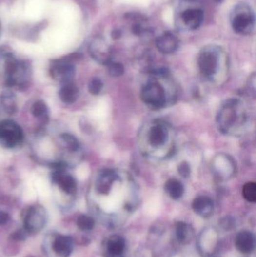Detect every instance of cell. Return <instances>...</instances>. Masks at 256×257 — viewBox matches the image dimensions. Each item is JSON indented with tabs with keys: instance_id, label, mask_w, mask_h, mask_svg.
Listing matches in <instances>:
<instances>
[{
	"instance_id": "ffe728a7",
	"label": "cell",
	"mask_w": 256,
	"mask_h": 257,
	"mask_svg": "<svg viewBox=\"0 0 256 257\" xmlns=\"http://www.w3.org/2000/svg\"><path fill=\"white\" fill-rule=\"evenodd\" d=\"M234 105H232V102L228 105H225L223 111L220 113V116L219 117V122L222 126L225 127L230 126L232 123L236 120V112L233 109Z\"/></svg>"
},
{
	"instance_id": "9a60e30c",
	"label": "cell",
	"mask_w": 256,
	"mask_h": 257,
	"mask_svg": "<svg viewBox=\"0 0 256 257\" xmlns=\"http://www.w3.org/2000/svg\"><path fill=\"white\" fill-rule=\"evenodd\" d=\"M79 90L77 86L72 81L63 84L59 91V97L62 102L67 105H72L79 98Z\"/></svg>"
},
{
	"instance_id": "3957f363",
	"label": "cell",
	"mask_w": 256,
	"mask_h": 257,
	"mask_svg": "<svg viewBox=\"0 0 256 257\" xmlns=\"http://www.w3.org/2000/svg\"><path fill=\"white\" fill-rule=\"evenodd\" d=\"M23 132L16 122L5 120L0 122V144L4 148H14L23 141Z\"/></svg>"
},
{
	"instance_id": "52a82bcc",
	"label": "cell",
	"mask_w": 256,
	"mask_h": 257,
	"mask_svg": "<svg viewBox=\"0 0 256 257\" xmlns=\"http://www.w3.org/2000/svg\"><path fill=\"white\" fill-rule=\"evenodd\" d=\"M141 99L146 104L155 108H161L165 105V92L158 83H150L141 90Z\"/></svg>"
},
{
	"instance_id": "d6986e66",
	"label": "cell",
	"mask_w": 256,
	"mask_h": 257,
	"mask_svg": "<svg viewBox=\"0 0 256 257\" xmlns=\"http://www.w3.org/2000/svg\"><path fill=\"white\" fill-rule=\"evenodd\" d=\"M165 191L171 198L175 200L179 199L184 194V187L183 183L176 179H170L165 184Z\"/></svg>"
},
{
	"instance_id": "6da1fadb",
	"label": "cell",
	"mask_w": 256,
	"mask_h": 257,
	"mask_svg": "<svg viewBox=\"0 0 256 257\" xmlns=\"http://www.w3.org/2000/svg\"><path fill=\"white\" fill-rule=\"evenodd\" d=\"M176 17V25L183 30H197L204 20V11L196 5L178 8Z\"/></svg>"
},
{
	"instance_id": "44dd1931",
	"label": "cell",
	"mask_w": 256,
	"mask_h": 257,
	"mask_svg": "<svg viewBox=\"0 0 256 257\" xmlns=\"http://www.w3.org/2000/svg\"><path fill=\"white\" fill-rule=\"evenodd\" d=\"M60 141L63 148L70 152H75L79 150V141L73 135L64 133L60 136Z\"/></svg>"
},
{
	"instance_id": "5b68a950",
	"label": "cell",
	"mask_w": 256,
	"mask_h": 257,
	"mask_svg": "<svg viewBox=\"0 0 256 257\" xmlns=\"http://www.w3.org/2000/svg\"><path fill=\"white\" fill-rule=\"evenodd\" d=\"M74 58L68 57L62 59H58L53 62L50 68L51 77L63 84L71 82L75 75Z\"/></svg>"
},
{
	"instance_id": "8992f818",
	"label": "cell",
	"mask_w": 256,
	"mask_h": 257,
	"mask_svg": "<svg viewBox=\"0 0 256 257\" xmlns=\"http://www.w3.org/2000/svg\"><path fill=\"white\" fill-rule=\"evenodd\" d=\"M27 67L23 62L14 58H8L5 62L6 83L9 86L20 85L26 81Z\"/></svg>"
},
{
	"instance_id": "5bb4252c",
	"label": "cell",
	"mask_w": 256,
	"mask_h": 257,
	"mask_svg": "<svg viewBox=\"0 0 256 257\" xmlns=\"http://www.w3.org/2000/svg\"><path fill=\"white\" fill-rule=\"evenodd\" d=\"M236 247L243 254L251 253L255 247L254 235L248 231L239 233L236 237Z\"/></svg>"
},
{
	"instance_id": "7a4b0ae2",
	"label": "cell",
	"mask_w": 256,
	"mask_h": 257,
	"mask_svg": "<svg viewBox=\"0 0 256 257\" xmlns=\"http://www.w3.org/2000/svg\"><path fill=\"white\" fill-rule=\"evenodd\" d=\"M231 22L234 31L237 34L251 33L254 27L255 18L250 7L244 3L236 5L232 12Z\"/></svg>"
},
{
	"instance_id": "9c48e42d",
	"label": "cell",
	"mask_w": 256,
	"mask_h": 257,
	"mask_svg": "<svg viewBox=\"0 0 256 257\" xmlns=\"http://www.w3.org/2000/svg\"><path fill=\"white\" fill-rule=\"evenodd\" d=\"M52 178L54 181L65 194L72 195L77 190V182L75 178L69 174H65L64 169H55Z\"/></svg>"
},
{
	"instance_id": "4dcf8cb0",
	"label": "cell",
	"mask_w": 256,
	"mask_h": 257,
	"mask_svg": "<svg viewBox=\"0 0 256 257\" xmlns=\"http://www.w3.org/2000/svg\"><path fill=\"white\" fill-rule=\"evenodd\" d=\"M10 219V217L6 212L0 211V226H3L6 224Z\"/></svg>"
},
{
	"instance_id": "484cf974",
	"label": "cell",
	"mask_w": 256,
	"mask_h": 257,
	"mask_svg": "<svg viewBox=\"0 0 256 257\" xmlns=\"http://www.w3.org/2000/svg\"><path fill=\"white\" fill-rule=\"evenodd\" d=\"M2 103L6 112H13L15 110V100L13 95L5 93L2 96Z\"/></svg>"
},
{
	"instance_id": "1f68e13d",
	"label": "cell",
	"mask_w": 256,
	"mask_h": 257,
	"mask_svg": "<svg viewBox=\"0 0 256 257\" xmlns=\"http://www.w3.org/2000/svg\"><path fill=\"white\" fill-rule=\"evenodd\" d=\"M111 36L115 40H119L122 36V32H121L120 30H113L112 33H111Z\"/></svg>"
},
{
	"instance_id": "f546056e",
	"label": "cell",
	"mask_w": 256,
	"mask_h": 257,
	"mask_svg": "<svg viewBox=\"0 0 256 257\" xmlns=\"http://www.w3.org/2000/svg\"><path fill=\"white\" fill-rule=\"evenodd\" d=\"M26 233H27V232L26 230L25 231L18 230V231L12 235V237H13L14 239L17 240V241H22V240H24L26 238Z\"/></svg>"
},
{
	"instance_id": "277c9868",
	"label": "cell",
	"mask_w": 256,
	"mask_h": 257,
	"mask_svg": "<svg viewBox=\"0 0 256 257\" xmlns=\"http://www.w3.org/2000/svg\"><path fill=\"white\" fill-rule=\"evenodd\" d=\"M24 229L27 233L36 234L41 231L47 222L45 210L39 205L32 206L26 210L25 214Z\"/></svg>"
},
{
	"instance_id": "8fae6325",
	"label": "cell",
	"mask_w": 256,
	"mask_h": 257,
	"mask_svg": "<svg viewBox=\"0 0 256 257\" xmlns=\"http://www.w3.org/2000/svg\"><path fill=\"white\" fill-rule=\"evenodd\" d=\"M156 45L158 51L162 54H172L177 50L179 40L175 35L167 32L158 37L156 41Z\"/></svg>"
},
{
	"instance_id": "cb8c5ba5",
	"label": "cell",
	"mask_w": 256,
	"mask_h": 257,
	"mask_svg": "<svg viewBox=\"0 0 256 257\" xmlns=\"http://www.w3.org/2000/svg\"><path fill=\"white\" fill-rule=\"evenodd\" d=\"M243 198L250 202H256V184L254 182L246 183L243 187Z\"/></svg>"
},
{
	"instance_id": "4316f807",
	"label": "cell",
	"mask_w": 256,
	"mask_h": 257,
	"mask_svg": "<svg viewBox=\"0 0 256 257\" xmlns=\"http://www.w3.org/2000/svg\"><path fill=\"white\" fill-rule=\"evenodd\" d=\"M103 88V83L101 79L94 78L89 82L88 90L90 94L93 95H98Z\"/></svg>"
},
{
	"instance_id": "ac0fdd59",
	"label": "cell",
	"mask_w": 256,
	"mask_h": 257,
	"mask_svg": "<svg viewBox=\"0 0 256 257\" xmlns=\"http://www.w3.org/2000/svg\"><path fill=\"white\" fill-rule=\"evenodd\" d=\"M126 247L125 240L121 236H114L110 237L107 244V249L112 257H120Z\"/></svg>"
},
{
	"instance_id": "d6a6232c",
	"label": "cell",
	"mask_w": 256,
	"mask_h": 257,
	"mask_svg": "<svg viewBox=\"0 0 256 257\" xmlns=\"http://www.w3.org/2000/svg\"><path fill=\"white\" fill-rule=\"evenodd\" d=\"M216 1H218V2H220L221 0H216Z\"/></svg>"
},
{
	"instance_id": "e0dca14e",
	"label": "cell",
	"mask_w": 256,
	"mask_h": 257,
	"mask_svg": "<svg viewBox=\"0 0 256 257\" xmlns=\"http://www.w3.org/2000/svg\"><path fill=\"white\" fill-rule=\"evenodd\" d=\"M167 138V131L162 125H156L150 129L149 141L154 147H159L165 144Z\"/></svg>"
},
{
	"instance_id": "7402d4cb",
	"label": "cell",
	"mask_w": 256,
	"mask_h": 257,
	"mask_svg": "<svg viewBox=\"0 0 256 257\" xmlns=\"http://www.w3.org/2000/svg\"><path fill=\"white\" fill-rule=\"evenodd\" d=\"M191 234V229L189 225L184 222H177L176 223V236L178 241L185 243L189 241Z\"/></svg>"
},
{
	"instance_id": "7c38bea8",
	"label": "cell",
	"mask_w": 256,
	"mask_h": 257,
	"mask_svg": "<svg viewBox=\"0 0 256 257\" xmlns=\"http://www.w3.org/2000/svg\"><path fill=\"white\" fill-rule=\"evenodd\" d=\"M192 206L193 211L202 217H210L214 213V202L210 197L206 196H201L195 198Z\"/></svg>"
},
{
	"instance_id": "30bf717a",
	"label": "cell",
	"mask_w": 256,
	"mask_h": 257,
	"mask_svg": "<svg viewBox=\"0 0 256 257\" xmlns=\"http://www.w3.org/2000/svg\"><path fill=\"white\" fill-rule=\"evenodd\" d=\"M198 66L201 73L206 77L215 74L218 66V59L215 53L203 51L199 55Z\"/></svg>"
},
{
	"instance_id": "ba28073f",
	"label": "cell",
	"mask_w": 256,
	"mask_h": 257,
	"mask_svg": "<svg viewBox=\"0 0 256 257\" xmlns=\"http://www.w3.org/2000/svg\"><path fill=\"white\" fill-rule=\"evenodd\" d=\"M90 52L93 58L104 64L111 63V50L105 40L97 37L90 44Z\"/></svg>"
},
{
	"instance_id": "2e32d148",
	"label": "cell",
	"mask_w": 256,
	"mask_h": 257,
	"mask_svg": "<svg viewBox=\"0 0 256 257\" xmlns=\"http://www.w3.org/2000/svg\"><path fill=\"white\" fill-rule=\"evenodd\" d=\"M116 178L115 172L111 170L102 171L100 173L97 182V189L100 194H106L111 190L112 183Z\"/></svg>"
},
{
	"instance_id": "d4e9b609",
	"label": "cell",
	"mask_w": 256,
	"mask_h": 257,
	"mask_svg": "<svg viewBox=\"0 0 256 257\" xmlns=\"http://www.w3.org/2000/svg\"><path fill=\"white\" fill-rule=\"evenodd\" d=\"M77 225L79 229L83 231H89L94 226V220L93 218L87 215H82L77 219Z\"/></svg>"
},
{
	"instance_id": "4fadbf2b",
	"label": "cell",
	"mask_w": 256,
	"mask_h": 257,
	"mask_svg": "<svg viewBox=\"0 0 256 257\" xmlns=\"http://www.w3.org/2000/svg\"><path fill=\"white\" fill-rule=\"evenodd\" d=\"M73 247V240L70 236H58L53 243V249L61 257H69Z\"/></svg>"
},
{
	"instance_id": "f1b7e54d",
	"label": "cell",
	"mask_w": 256,
	"mask_h": 257,
	"mask_svg": "<svg viewBox=\"0 0 256 257\" xmlns=\"http://www.w3.org/2000/svg\"><path fill=\"white\" fill-rule=\"evenodd\" d=\"M178 172H179V176H182L185 178H187L191 174V167L189 166V164L187 162L184 161L179 164L178 166Z\"/></svg>"
},
{
	"instance_id": "83f0119b",
	"label": "cell",
	"mask_w": 256,
	"mask_h": 257,
	"mask_svg": "<svg viewBox=\"0 0 256 257\" xmlns=\"http://www.w3.org/2000/svg\"><path fill=\"white\" fill-rule=\"evenodd\" d=\"M108 71L112 77H119L124 73V66L119 62H111Z\"/></svg>"
},
{
	"instance_id": "603a6c76",
	"label": "cell",
	"mask_w": 256,
	"mask_h": 257,
	"mask_svg": "<svg viewBox=\"0 0 256 257\" xmlns=\"http://www.w3.org/2000/svg\"><path fill=\"white\" fill-rule=\"evenodd\" d=\"M32 114L36 118L44 119L48 116V108L42 100H39L32 106Z\"/></svg>"
}]
</instances>
